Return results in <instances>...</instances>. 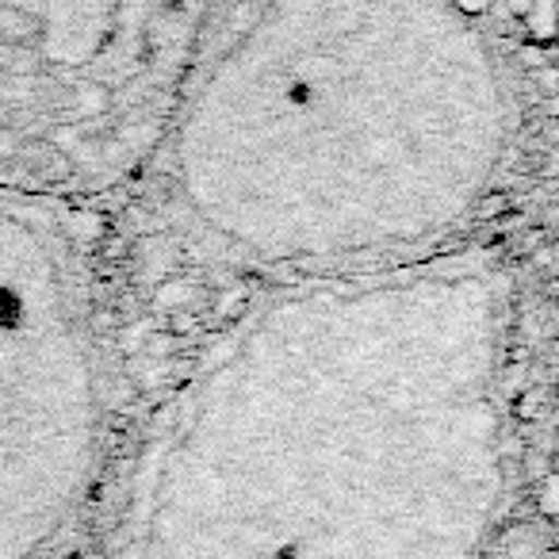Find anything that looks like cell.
Instances as JSON below:
<instances>
[{
	"label": "cell",
	"instance_id": "cell-5",
	"mask_svg": "<svg viewBox=\"0 0 559 559\" xmlns=\"http://www.w3.org/2000/svg\"><path fill=\"white\" fill-rule=\"evenodd\" d=\"M540 414V395H525L518 403V418H536Z\"/></svg>",
	"mask_w": 559,
	"mask_h": 559
},
{
	"label": "cell",
	"instance_id": "cell-4",
	"mask_svg": "<svg viewBox=\"0 0 559 559\" xmlns=\"http://www.w3.org/2000/svg\"><path fill=\"white\" fill-rule=\"evenodd\" d=\"M540 513L544 518H559V472L540 483Z\"/></svg>",
	"mask_w": 559,
	"mask_h": 559
},
{
	"label": "cell",
	"instance_id": "cell-2",
	"mask_svg": "<svg viewBox=\"0 0 559 559\" xmlns=\"http://www.w3.org/2000/svg\"><path fill=\"white\" fill-rule=\"evenodd\" d=\"M521 32L528 47H556L559 43V0H528L521 12Z\"/></svg>",
	"mask_w": 559,
	"mask_h": 559
},
{
	"label": "cell",
	"instance_id": "cell-3",
	"mask_svg": "<svg viewBox=\"0 0 559 559\" xmlns=\"http://www.w3.org/2000/svg\"><path fill=\"white\" fill-rule=\"evenodd\" d=\"M452 12L464 20H487L495 12V0H449Z\"/></svg>",
	"mask_w": 559,
	"mask_h": 559
},
{
	"label": "cell",
	"instance_id": "cell-1",
	"mask_svg": "<svg viewBox=\"0 0 559 559\" xmlns=\"http://www.w3.org/2000/svg\"><path fill=\"white\" fill-rule=\"evenodd\" d=\"M218 9L223 0H0V78L43 85L66 66L104 108L123 81L192 62Z\"/></svg>",
	"mask_w": 559,
	"mask_h": 559
},
{
	"label": "cell",
	"instance_id": "cell-6",
	"mask_svg": "<svg viewBox=\"0 0 559 559\" xmlns=\"http://www.w3.org/2000/svg\"><path fill=\"white\" fill-rule=\"evenodd\" d=\"M551 296H556V304H559V280H556V284H551Z\"/></svg>",
	"mask_w": 559,
	"mask_h": 559
}]
</instances>
